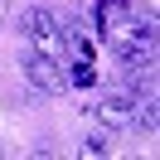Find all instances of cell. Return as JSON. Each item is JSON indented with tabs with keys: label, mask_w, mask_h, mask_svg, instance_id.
<instances>
[{
	"label": "cell",
	"mask_w": 160,
	"mask_h": 160,
	"mask_svg": "<svg viewBox=\"0 0 160 160\" xmlns=\"http://www.w3.org/2000/svg\"><path fill=\"white\" fill-rule=\"evenodd\" d=\"M20 29H24V39L34 44V53H49V58H63L68 53V29L58 24V15H49V10H24V20H20Z\"/></svg>",
	"instance_id": "cell-1"
},
{
	"label": "cell",
	"mask_w": 160,
	"mask_h": 160,
	"mask_svg": "<svg viewBox=\"0 0 160 160\" xmlns=\"http://www.w3.org/2000/svg\"><path fill=\"white\" fill-rule=\"evenodd\" d=\"M24 68V82L39 92H63L68 88V68H63V58H49V53H24L20 58Z\"/></svg>",
	"instance_id": "cell-2"
},
{
	"label": "cell",
	"mask_w": 160,
	"mask_h": 160,
	"mask_svg": "<svg viewBox=\"0 0 160 160\" xmlns=\"http://www.w3.org/2000/svg\"><path fill=\"white\" fill-rule=\"evenodd\" d=\"M131 112H136V97H126V92H112V97H102V102H97L102 126H126Z\"/></svg>",
	"instance_id": "cell-3"
},
{
	"label": "cell",
	"mask_w": 160,
	"mask_h": 160,
	"mask_svg": "<svg viewBox=\"0 0 160 160\" xmlns=\"http://www.w3.org/2000/svg\"><path fill=\"white\" fill-rule=\"evenodd\" d=\"M131 24V0H102L97 5V29H126Z\"/></svg>",
	"instance_id": "cell-4"
},
{
	"label": "cell",
	"mask_w": 160,
	"mask_h": 160,
	"mask_svg": "<svg viewBox=\"0 0 160 160\" xmlns=\"http://www.w3.org/2000/svg\"><path fill=\"white\" fill-rule=\"evenodd\" d=\"M126 73H131V92H150V88H155V58L126 63Z\"/></svg>",
	"instance_id": "cell-5"
},
{
	"label": "cell",
	"mask_w": 160,
	"mask_h": 160,
	"mask_svg": "<svg viewBox=\"0 0 160 160\" xmlns=\"http://www.w3.org/2000/svg\"><path fill=\"white\" fill-rule=\"evenodd\" d=\"M131 121H141L146 131H155V126H160V107H155V97H150V92H146V97L136 102V112H131Z\"/></svg>",
	"instance_id": "cell-6"
},
{
	"label": "cell",
	"mask_w": 160,
	"mask_h": 160,
	"mask_svg": "<svg viewBox=\"0 0 160 160\" xmlns=\"http://www.w3.org/2000/svg\"><path fill=\"white\" fill-rule=\"evenodd\" d=\"M107 150H112L107 131H102V136H88V141H82V155H107Z\"/></svg>",
	"instance_id": "cell-7"
},
{
	"label": "cell",
	"mask_w": 160,
	"mask_h": 160,
	"mask_svg": "<svg viewBox=\"0 0 160 160\" xmlns=\"http://www.w3.org/2000/svg\"><path fill=\"white\" fill-rule=\"evenodd\" d=\"M5 20H10V0H0V24H5Z\"/></svg>",
	"instance_id": "cell-8"
}]
</instances>
